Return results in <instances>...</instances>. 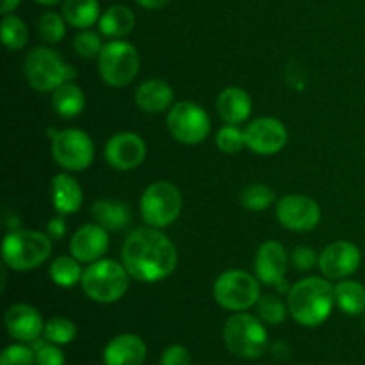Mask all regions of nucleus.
<instances>
[{
	"mask_svg": "<svg viewBox=\"0 0 365 365\" xmlns=\"http://www.w3.org/2000/svg\"><path fill=\"white\" fill-rule=\"evenodd\" d=\"M121 262L134 280L153 284L173 273L178 253L160 228L141 227L132 230L125 239Z\"/></svg>",
	"mask_w": 365,
	"mask_h": 365,
	"instance_id": "obj_1",
	"label": "nucleus"
},
{
	"mask_svg": "<svg viewBox=\"0 0 365 365\" xmlns=\"http://www.w3.org/2000/svg\"><path fill=\"white\" fill-rule=\"evenodd\" d=\"M335 305V287L328 278L310 277L299 280L289 291L287 307L296 323L303 327H319L330 317Z\"/></svg>",
	"mask_w": 365,
	"mask_h": 365,
	"instance_id": "obj_2",
	"label": "nucleus"
},
{
	"mask_svg": "<svg viewBox=\"0 0 365 365\" xmlns=\"http://www.w3.org/2000/svg\"><path fill=\"white\" fill-rule=\"evenodd\" d=\"M128 271L116 260L100 259L86 267L82 289L86 296L96 303H116L128 291Z\"/></svg>",
	"mask_w": 365,
	"mask_h": 365,
	"instance_id": "obj_3",
	"label": "nucleus"
},
{
	"mask_svg": "<svg viewBox=\"0 0 365 365\" xmlns=\"http://www.w3.org/2000/svg\"><path fill=\"white\" fill-rule=\"evenodd\" d=\"M223 342L232 355L255 360L266 353L267 331L260 319L246 312H235L223 328Z\"/></svg>",
	"mask_w": 365,
	"mask_h": 365,
	"instance_id": "obj_4",
	"label": "nucleus"
},
{
	"mask_svg": "<svg viewBox=\"0 0 365 365\" xmlns=\"http://www.w3.org/2000/svg\"><path fill=\"white\" fill-rule=\"evenodd\" d=\"M50 255H52V241L41 232L14 230L4 239V262L14 271L36 269L45 260H48Z\"/></svg>",
	"mask_w": 365,
	"mask_h": 365,
	"instance_id": "obj_5",
	"label": "nucleus"
},
{
	"mask_svg": "<svg viewBox=\"0 0 365 365\" xmlns=\"http://www.w3.org/2000/svg\"><path fill=\"white\" fill-rule=\"evenodd\" d=\"M24 70L31 88L41 93L56 91L59 86L73 81L77 75L59 53L46 46H38L25 57Z\"/></svg>",
	"mask_w": 365,
	"mask_h": 365,
	"instance_id": "obj_6",
	"label": "nucleus"
},
{
	"mask_svg": "<svg viewBox=\"0 0 365 365\" xmlns=\"http://www.w3.org/2000/svg\"><path fill=\"white\" fill-rule=\"evenodd\" d=\"M182 205L184 200L180 189L171 182L159 180L148 185L143 192L139 209H141L143 221L148 227L166 228L180 216Z\"/></svg>",
	"mask_w": 365,
	"mask_h": 365,
	"instance_id": "obj_7",
	"label": "nucleus"
},
{
	"mask_svg": "<svg viewBox=\"0 0 365 365\" xmlns=\"http://www.w3.org/2000/svg\"><path fill=\"white\" fill-rule=\"evenodd\" d=\"M260 298L259 278L241 269H230L220 274L214 284V299L217 305L232 312H245L257 305Z\"/></svg>",
	"mask_w": 365,
	"mask_h": 365,
	"instance_id": "obj_8",
	"label": "nucleus"
},
{
	"mask_svg": "<svg viewBox=\"0 0 365 365\" xmlns=\"http://www.w3.org/2000/svg\"><path fill=\"white\" fill-rule=\"evenodd\" d=\"M98 71L107 86L125 88L139 71V53L127 41H109L98 57Z\"/></svg>",
	"mask_w": 365,
	"mask_h": 365,
	"instance_id": "obj_9",
	"label": "nucleus"
},
{
	"mask_svg": "<svg viewBox=\"0 0 365 365\" xmlns=\"http://www.w3.org/2000/svg\"><path fill=\"white\" fill-rule=\"evenodd\" d=\"M168 130L182 145H200L210 134V118L203 107L178 102L168 110Z\"/></svg>",
	"mask_w": 365,
	"mask_h": 365,
	"instance_id": "obj_10",
	"label": "nucleus"
},
{
	"mask_svg": "<svg viewBox=\"0 0 365 365\" xmlns=\"http://www.w3.org/2000/svg\"><path fill=\"white\" fill-rule=\"evenodd\" d=\"M52 157L68 171H82L93 163L95 145L84 130L66 128L52 138Z\"/></svg>",
	"mask_w": 365,
	"mask_h": 365,
	"instance_id": "obj_11",
	"label": "nucleus"
},
{
	"mask_svg": "<svg viewBox=\"0 0 365 365\" xmlns=\"http://www.w3.org/2000/svg\"><path fill=\"white\" fill-rule=\"evenodd\" d=\"M280 225L292 232H310L319 225L321 207L305 195H287L277 203Z\"/></svg>",
	"mask_w": 365,
	"mask_h": 365,
	"instance_id": "obj_12",
	"label": "nucleus"
},
{
	"mask_svg": "<svg viewBox=\"0 0 365 365\" xmlns=\"http://www.w3.org/2000/svg\"><path fill=\"white\" fill-rule=\"evenodd\" d=\"M246 146L257 155H274L287 145V128L277 118H259L245 128Z\"/></svg>",
	"mask_w": 365,
	"mask_h": 365,
	"instance_id": "obj_13",
	"label": "nucleus"
},
{
	"mask_svg": "<svg viewBox=\"0 0 365 365\" xmlns=\"http://www.w3.org/2000/svg\"><path fill=\"white\" fill-rule=\"evenodd\" d=\"M362 253L359 246L349 241H337L328 245L319 255V269L328 280H344L359 269Z\"/></svg>",
	"mask_w": 365,
	"mask_h": 365,
	"instance_id": "obj_14",
	"label": "nucleus"
},
{
	"mask_svg": "<svg viewBox=\"0 0 365 365\" xmlns=\"http://www.w3.org/2000/svg\"><path fill=\"white\" fill-rule=\"evenodd\" d=\"M146 157V145L141 135L121 132L113 135L106 145V160L118 171L135 170Z\"/></svg>",
	"mask_w": 365,
	"mask_h": 365,
	"instance_id": "obj_15",
	"label": "nucleus"
},
{
	"mask_svg": "<svg viewBox=\"0 0 365 365\" xmlns=\"http://www.w3.org/2000/svg\"><path fill=\"white\" fill-rule=\"evenodd\" d=\"M287 273V252L278 241H267L255 255V274L264 285H273L284 291V280Z\"/></svg>",
	"mask_w": 365,
	"mask_h": 365,
	"instance_id": "obj_16",
	"label": "nucleus"
},
{
	"mask_svg": "<svg viewBox=\"0 0 365 365\" xmlns=\"http://www.w3.org/2000/svg\"><path fill=\"white\" fill-rule=\"evenodd\" d=\"M109 248V234L102 225H82L70 241V252L78 262L93 264Z\"/></svg>",
	"mask_w": 365,
	"mask_h": 365,
	"instance_id": "obj_17",
	"label": "nucleus"
},
{
	"mask_svg": "<svg viewBox=\"0 0 365 365\" xmlns=\"http://www.w3.org/2000/svg\"><path fill=\"white\" fill-rule=\"evenodd\" d=\"M6 328L11 337L20 342H34L45 331L43 317L34 307L18 303L6 312Z\"/></svg>",
	"mask_w": 365,
	"mask_h": 365,
	"instance_id": "obj_18",
	"label": "nucleus"
},
{
	"mask_svg": "<svg viewBox=\"0 0 365 365\" xmlns=\"http://www.w3.org/2000/svg\"><path fill=\"white\" fill-rule=\"evenodd\" d=\"M146 359V344L134 334L114 337L103 349L106 365H143Z\"/></svg>",
	"mask_w": 365,
	"mask_h": 365,
	"instance_id": "obj_19",
	"label": "nucleus"
},
{
	"mask_svg": "<svg viewBox=\"0 0 365 365\" xmlns=\"http://www.w3.org/2000/svg\"><path fill=\"white\" fill-rule=\"evenodd\" d=\"M173 98V88L163 78H148L135 89V103L139 109L150 114L170 110Z\"/></svg>",
	"mask_w": 365,
	"mask_h": 365,
	"instance_id": "obj_20",
	"label": "nucleus"
},
{
	"mask_svg": "<svg viewBox=\"0 0 365 365\" xmlns=\"http://www.w3.org/2000/svg\"><path fill=\"white\" fill-rule=\"evenodd\" d=\"M252 107V96L241 88L223 89L216 102L217 114L228 125H239L248 120Z\"/></svg>",
	"mask_w": 365,
	"mask_h": 365,
	"instance_id": "obj_21",
	"label": "nucleus"
},
{
	"mask_svg": "<svg viewBox=\"0 0 365 365\" xmlns=\"http://www.w3.org/2000/svg\"><path fill=\"white\" fill-rule=\"evenodd\" d=\"M84 195L82 187L73 177L66 173H59L52 180V203L53 209L59 214H75L81 210Z\"/></svg>",
	"mask_w": 365,
	"mask_h": 365,
	"instance_id": "obj_22",
	"label": "nucleus"
},
{
	"mask_svg": "<svg viewBox=\"0 0 365 365\" xmlns=\"http://www.w3.org/2000/svg\"><path fill=\"white\" fill-rule=\"evenodd\" d=\"M93 217L106 230H123L130 221V209L118 200L102 198L93 203Z\"/></svg>",
	"mask_w": 365,
	"mask_h": 365,
	"instance_id": "obj_23",
	"label": "nucleus"
},
{
	"mask_svg": "<svg viewBox=\"0 0 365 365\" xmlns=\"http://www.w3.org/2000/svg\"><path fill=\"white\" fill-rule=\"evenodd\" d=\"M52 106L53 110L59 114L64 120H71V118H77L78 114L84 110L86 107V96L84 91L78 88L73 82H64L63 86L52 91Z\"/></svg>",
	"mask_w": 365,
	"mask_h": 365,
	"instance_id": "obj_24",
	"label": "nucleus"
},
{
	"mask_svg": "<svg viewBox=\"0 0 365 365\" xmlns=\"http://www.w3.org/2000/svg\"><path fill=\"white\" fill-rule=\"evenodd\" d=\"M135 25L134 13L125 6H113L100 16L98 27L100 32L107 38H123L132 32Z\"/></svg>",
	"mask_w": 365,
	"mask_h": 365,
	"instance_id": "obj_25",
	"label": "nucleus"
},
{
	"mask_svg": "<svg viewBox=\"0 0 365 365\" xmlns=\"http://www.w3.org/2000/svg\"><path fill=\"white\" fill-rule=\"evenodd\" d=\"M335 303L348 316L365 312V287L360 282L341 280L335 285Z\"/></svg>",
	"mask_w": 365,
	"mask_h": 365,
	"instance_id": "obj_26",
	"label": "nucleus"
},
{
	"mask_svg": "<svg viewBox=\"0 0 365 365\" xmlns=\"http://www.w3.org/2000/svg\"><path fill=\"white\" fill-rule=\"evenodd\" d=\"M63 16L77 29H89L100 20L98 0H64Z\"/></svg>",
	"mask_w": 365,
	"mask_h": 365,
	"instance_id": "obj_27",
	"label": "nucleus"
},
{
	"mask_svg": "<svg viewBox=\"0 0 365 365\" xmlns=\"http://www.w3.org/2000/svg\"><path fill=\"white\" fill-rule=\"evenodd\" d=\"M82 277H84V271H82L81 262L73 255L57 257L50 266V278L59 287H75L77 284H81Z\"/></svg>",
	"mask_w": 365,
	"mask_h": 365,
	"instance_id": "obj_28",
	"label": "nucleus"
},
{
	"mask_svg": "<svg viewBox=\"0 0 365 365\" xmlns=\"http://www.w3.org/2000/svg\"><path fill=\"white\" fill-rule=\"evenodd\" d=\"M274 202V191L264 184H250L241 191V205L252 212H262Z\"/></svg>",
	"mask_w": 365,
	"mask_h": 365,
	"instance_id": "obj_29",
	"label": "nucleus"
},
{
	"mask_svg": "<svg viewBox=\"0 0 365 365\" xmlns=\"http://www.w3.org/2000/svg\"><path fill=\"white\" fill-rule=\"evenodd\" d=\"M2 41L9 50H20L27 45L29 31L21 18L6 14L2 20Z\"/></svg>",
	"mask_w": 365,
	"mask_h": 365,
	"instance_id": "obj_30",
	"label": "nucleus"
},
{
	"mask_svg": "<svg viewBox=\"0 0 365 365\" xmlns=\"http://www.w3.org/2000/svg\"><path fill=\"white\" fill-rule=\"evenodd\" d=\"M46 341L53 342L57 346L70 344L75 337H77V327L73 321L66 319V317H52L45 323V331H43Z\"/></svg>",
	"mask_w": 365,
	"mask_h": 365,
	"instance_id": "obj_31",
	"label": "nucleus"
},
{
	"mask_svg": "<svg viewBox=\"0 0 365 365\" xmlns=\"http://www.w3.org/2000/svg\"><path fill=\"white\" fill-rule=\"evenodd\" d=\"M287 310L289 307H285V303L274 294L260 296L259 302H257V314H259V319L267 324L284 323Z\"/></svg>",
	"mask_w": 365,
	"mask_h": 365,
	"instance_id": "obj_32",
	"label": "nucleus"
},
{
	"mask_svg": "<svg viewBox=\"0 0 365 365\" xmlns=\"http://www.w3.org/2000/svg\"><path fill=\"white\" fill-rule=\"evenodd\" d=\"M38 32L41 39L48 45H57L66 36V25L63 16L57 13H45L38 21Z\"/></svg>",
	"mask_w": 365,
	"mask_h": 365,
	"instance_id": "obj_33",
	"label": "nucleus"
},
{
	"mask_svg": "<svg viewBox=\"0 0 365 365\" xmlns=\"http://www.w3.org/2000/svg\"><path fill=\"white\" fill-rule=\"evenodd\" d=\"M216 145L221 152L228 153V155L239 153L242 150V146H246L245 130H241L237 125L227 123L225 127H221L220 130H217Z\"/></svg>",
	"mask_w": 365,
	"mask_h": 365,
	"instance_id": "obj_34",
	"label": "nucleus"
},
{
	"mask_svg": "<svg viewBox=\"0 0 365 365\" xmlns=\"http://www.w3.org/2000/svg\"><path fill=\"white\" fill-rule=\"evenodd\" d=\"M73 48L84 59H98L100 53L103 50L102 38H100L98 32H93L84 29V32H81L78 36H75L73 39Z\"/></svg>",
	"mask_w": 365,
	"mask_h": 365,
	"instance_id": "obj_35",
	"label": "nucleus"
},
{
	"mask_svg": "<svg viewBox=\"0 0 365 365\" xmlns=\"http://www.w3.org/2000/svg\"><path fill=\"white\" fill-rule=\"evenodd\" d=\"M34 355L36 365H64V353L57 344L50 341H34Z\"/></svg>",
	"mask_w": 365,
	"mask_h": 365,
	"instance_id": "obj_36",
	"label": "nucleus"
},
{
	"mask_svg": "<svg viewBox=\"0 0 365 365\" xmlns=\"http://www.w3.org/2000/svg\"><path fill=\"white\" fill-rule=\"evenodd\" d=\"M0 365H36L34 349L24 344L7 346L0 355Z\"/></svg>",
	"mask_w": 365,
	"mask_h": 365,
	"instance_id": "obj_37",
	"label": "nucleus"
},
{
	"mask_svg": "<svg viewBox=\"0 0 365 365\" xmlns=\"http://www.w3.org/2000/svg\"><path fill=\"white\" fill-rule=\"evenodd\" d=\"M160 365H191V353L185 346L173 344L164 349Z\"/></svg>",
	"mask_w": 365,
	"mask_h": 365,
	"instance_id": "obj_38",
	"label": "nucleus"
},
{
	"mask_svg": "<svg viewBox=\"0 0 365 365\" xmlns=\"http://www.w3.org/2000/svg\"><path fill=\"white\" fill-rule=\"evenodd\" d=\"M316 262H319V257H317L316 252H314L312 248H309V246H298V248L292 252V266L298 271L312 269Z\"/></svg>",
	"mask_w": 365,
	"mask_h": 365,
	"instance_id": "obj_39",
	"label": "nucleus"
},
{
	"mask_svg": "<svg viewBox=\"0 0 365 365\" xmlns=\"http://www.w3.org/2000/svg\"><path fill=\"white\" fill-rule=\"evenodd\" d=\"M48 234L52 239H61L64 237V234H66V223H64V217L63 214L57 217H52L48 223Z\"/></svg>",
	"mask_w": 365,
	"mask_h": 365,
	"instance_id": "obj_40",
	"label": "nucleus"
},
{
	"mask_svg": "<svg viewBox=\"0 0 365 365\" xmlns=\"http://www.w3.org/2000/svg\"><path fill=\"white\" fill-rule=\"evenodd\" d=\"M135 2L141 7H145V9H160V7L166 6L170 0H135Z\"/></svg>",
	"mask_w": 365,
	"mask_h": 365,
	"instance_id": "obj_41",
	"label": "nucleus"
},
{
	"mask_svg": "<svg viewBox=\"0 0 365 365\" xmlns=\"http://www.w3.org/2000/svg\"><path fill=\"white\" fill-rule=\"evenodd\" d=\"M20 2L21 0H2V4H0V9H2L4 14H9L11 11L16 9V6Z\"/></svg>",
	"mask_w": 365,
	"mask_h": 365,
	"instance_id": "obj_42",
	"label": "nucleus"
},
{
	"mask_svg": "<svg viewBox=\"0 0 365 365\" xmlns=\"http://www.w3.org/2000/svg\"><path fill=\"white\" fill-rule=\"evenodd\" d=\"M38 4H41V6H53V4H57L59 0H36Z\"/></svg>",
	"mask_w": 365,
	"mask_h": 365,
	"instance_id": "obj_43",
	"label": "nucleus"
}]
</instances>
